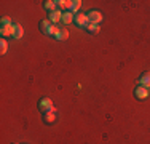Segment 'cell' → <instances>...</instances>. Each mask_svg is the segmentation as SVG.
I'll use <instances>...</instances> for the list:
<instances>
[{"mask_svg": "<svg viewBox=\"0 0 150 144\" xmlns=\"http://www.w3.org/2000/svg\"><path fill=\"white\" fill-rule=\"evenodd\" d=\"M38 109L42 110V112H54V106H53V101L50 98H42L38 101Z\"/></svg>", "mask_w": 150, "mask_h": 144, "instance_id": "6da1fadb", "label": "cell"}, {"mask_svg": "<svg viewBox=\"0 0 150 144\" xmlns=\"http://www.w3.org/2000/svg\"><path fill=\"white\" fill-rule=\"evenodd\" d=\"M86 18H88V23H91V24H101V21H102V13L101 11H98V10H91V11H88L86 13Z\"/></svg>", "mask_w": 150, "mask_h": 144, "instance_id": "7a4b0ae2", "label": "cell"}, {"mask_svg": "<svg viewBox=\"0 0 150 144\" xmlns=\"http://www.w3.org/2000/svg\"><path fill=\"white\" fill-rule=\"evenodd\" d=\"M53 26H54V24H53L50 19H42L40 24H38V29H40V32H42L43 35H51Z\"/></svg>", "mask_w": 150, "mask_h": 144, "instance_id": "3957f363", "label": "cell"}, {"mask_svg": "<svg viewBox=\"0 0 150 144\" xmlns=\"http://www.w3.org/2000/svg\"><path fill=\"white\" fill-rule=\"evenodd\" d=\"M74 23L77 24L78 27H86L88 26V18H86V13H77L74 18Z\"/></svg>", "mask_w": 150, "mask_h": 144, "instance_id": "277c9868", "label": "cell"}, {"mask_svg": "<svg viewBox=\"0 0 150 144\" xmlns=\"http://www.w3.org/2000/svg\"><path fill=\"white\" fill-rule=\"evenodd\" d=\"M139 85L141 86H145V88H150V71H145L139 75Z\"/></svg>", "mask_w": 150, "mask_h": 144, "instance_id": "5b68a950", "label": "cell"}, {"mask_svg": "<svg viewBox=\"0 0 150 144\" xmlns=\"http://www.w3.org/2000/svg\"><path fill=\"white\" fill-rule=\"evenodd\" d=\"M134 96L137 99H145L149 96V88H145V86H136V90H134Z\"/></svg>", "mask_w": 150, "mask_h": 144, "instance_id": "8992f818", "label": "cell"}, {"mask_svg": "<svg viewBox=\"0 0 150 144\" xmlns=\"http://www.w3.org/2000/svg\"><path fill=\"white\" fill-rule=\"evenodd\" d=\"M54 38H56V40H59V42H66L67 38H69V31L64 29V27H61L58 31V34L54 35Z\"/></svg>", "mask_w": 150, "mask_h": 144, "instance_id": "52a82bcc", "label": "cell"}, {"mask_svg": "<svg viewBox=\"0 0 150 144\" xmlns=\"http://www.w3.org/2000/svg\"><path fill=\"white\" fill-rule=\"evenodd\" d=\"M48 19L51 21L53 24H56V23H59V21H62V13L59 11V10H56V11H51L48 14Z\"/></svg>", "mask_w": 150, "mask_h": 144, "instance_id": "ba28073f", "label": "cell"}, {"mask_svg": "<svg viewBox=\"0 0 150 144\" xmlns=\"http://www.w3.org/2000/svg\"><path fill=\"white\" fill-rule=\"evenodd\" d=\"M0 34H2V37H13V34H15V24L2 27L0 29Z\"/></svg>", "mask_w": 150, "mask_h": 144, "instance_id": "9c48e42d", "label": "cell"}, {"mask_svg": "<svg viewBox=\"0 0 150 144\" xmlns=\"http://www.w3.org/2000/svg\"><path fill=\"white\" fill-rule=\"evenodd\" d=\"M43 122H45V123H48V125L54 123V122H56V114L54 112H45L43 114Z\"/></svg>", "mask_w": 150, "mask_h": 144, "instance_id": "30bf717a", "label": "cell"}, {"mask_svg": "<svg viewBox=\"0 0 150 144\" xmlns=\"http://www.w3.org/2000/svg\"><path fill=\"white\" fill-rule=\"evenodd\" d=\"M74 18H75V14L72 11H64L62 13V23L64 24H70V23H74Z\"/></svg>", "mask_w": 150, "mask_h": 144, "instance_id": "8fae6325", "label": "cell"}, {"mask_svg": "<svg viewBox=\"0 0 150 144\" xmlns=\"http://www.w3.org/2000/svg\"><path fill=\"white\" fill-rule=\"evenodd\" d=\"M80 6H81V2L80 0H70V5H69V11H72L74 14L80 10Z\"/></svg>", "mask_w": 150, "mask_h": 144, "instance_id": "7c38bea8", "label": "cell"}, {"mask_svg": "<svg viewBox=\"0 0 150 144\" xmlns=\"http://www.w3.org/2000/svg\"><path fill=\"white\" fill-rule=\"evenodd\" d=\"M43 6H45V10L48 13H51V11H56V2H53V0H46V2H43Z\"/></svg>", "mask_w": 150, "mask_h": 144, "instance_id": "4fadbf2b", "label": "cell"}, {"mask_svg": "<svg viewBox=\"0 0 150 144\" xmlns=\"http://www.w3.org/2000/svg\"><path fill=\"white\" fill-rule=\"evenodd\" d=\"M69 5H70V0H56V8H58L59 11L69 8Z\"/></svg>", "mask_w": 150, "mask_h": 144, "instance_id": "5bb4252c", "label": "cell"}, {"mask_svg": "<svg viewBox=\"0 0 150 144\" xmlns=\"http://www.w3.org/2000/svg\"><path fill=\"white\" fill-rule=\"evenodd\" d=\"M85 29H86V32H90V34H99V31H101V27H99L98 24H91V23H88V26Z\"/></svg>", "mask_w": 150, "mask_h": 144, "instance_id": "9a60e30c", "label": "cell"}, {"mask_svg": "<svg viewBox=\"0 0 150 144\" xmlns=\"http://www.w3.org/2000/svg\"><path fill=\"white\" fill-rule=\"evenodd\" d=\"M24 35V29L21 24H15V34H13V37L15 38H21Z\"/></svg>", "mask_w": 150, "mask_h": 144, "instance_id": "2e32d148", "label": "cell"}, {"mask_svg": "<svg viewBox=\"0 0 150 144\" xmlns=\"http://www.w3.org/2000/svg\"><path fill=\"white\" fill-rule=\"evenodd\" d=\"M6 51H8V42L5 38H2L0 40V55H5Z\"/></svg>", "mask_w": 150, "mask_h": 144, "instance_id": "e0dca14e", "label": "cell"}, {"mask_svg": "<svg viewBox=\"0 0 150 144\" xmlns=\"http://www.w3.org/2000/svg\"><path fill=\"white\" fill-rule=\"evenodd\" d=\"M11 19H10L8 16H3L2 18V21H0V27H6V26H11Z\"/></svg>", "mask_w": 150, "mask_h": 144, "instance_id": "ac0fdd59", "label": "cell"}, {"mask_svg": "<svg viewBox=\"0 0 150 144\" xmlns=\"http://www.w3.org/2000/svg\"><path fill=\"white\" fill-rule=\"evenodd\" d=\"M13 144H18V143H13Z\"/></svg>", "mask_w": 150, "mask_h": 144, "instance_id": "d6986e66", "label": "cell"}]
</instances>
